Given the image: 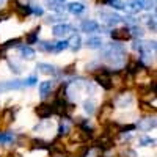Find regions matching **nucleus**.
Masks as SVG:
<instances>
[{"mask_svg": "<svg viewBox=\"0 0 157 157\" xmlns=\"http://www.w3.org/2000/svg\"><path fill=\"white\" fill-rule=\"evenodd\" d=\"M124 55H126V49L120 44H109L107 47H104L102 50V58L109 61L112 66H123L124 61Z\"/></svg>", "mask_w": 157, "mask_h": 157, "instance_id": "1", "label": "nucleus"}, {"mask_svg": "<svg viewBox=\"0 0 157 157\" xmlns=\"http://www.w3.org/2000/svg\"><path fill=\"white\" fill-rule=\"evenodd\" d=\"M94 80H96V83L99 85V86H102L104 90H112L113 88V85H112V77H110V71H109V68H105L104 71H99L96 75H94Z\"/></svg>", "mask_w": 157, "mask_h": 157, "instance_id": "2", "label": "nucleus"}, {"mask_svg": "<svg viewBox=\"0 0 157 157\" xmlns=\"http://www.w3.org/2000/svg\"><path fill=\"white\" fill-rule=\"evenodd\" d=\"M113 104H110V102H105L104 105L101 107V110H99V115H98V120H99V123L101 124H104L105 126L110 120H112V116H113Z\"/></svg>", "mask_w": 157, "mask_h": 157, "instance_id": "3", "label": "nucleus"}, {"mask_svg": "<svg viewBox=\"0 0 157 157\" xmlns=\"http://www.w3.org/2000/svg\"><path fill=\"white\" fill-rule=\"evenodd\" d=\"M71 140L72 141H75V143H86L91 137H93V134H90V132H86L85 129H82L80 126H77L75 127V130H71Z\"/></svg>", "mask_w": 157, "mask_h": 157, "instance_id": "4", "label": "nucleus"}, {"mask_svg": "<svg viewBox=\"0 0 157 157\" xmlns=\"http://www.w3.org/2000/svg\"><path fill=\"white\" fill-rule=\"evenodd\" d=\"M146 66L143 64V61L140 60V58H130L129 61H127V64H126V74L127 75H135L138 71H141V69H145Z\"/></svg>", "mask_w": 157, "mask_h": 157, "instance_id": "5", "label": "nucleus"}, {"mask_svg": "<svg viewBox=\"0 0 157 157\" xmlns=\"http://www.w3.org/2000/svg\"><path fill=\"white\" fill-rule=\"evenodd\" d=\"M110 38L113 39V41H116V43H126L132 36H130L129 29H113L110 32Z\"/></svg>", "mask_w": 157, "mask_h": 157, "instance_id": "6", "label": "nucleus"}, {"mask_svg": "<svg viewBox=\"0 0 157 157\" xmlns=\"http://www.w3.org/2000/svg\"><path fill=\"white\" fill-rule=\"evenodd\" d=\"M35 113H36L38 118L46 120V118H49L50 115H54V110H52V104H46V102L38 104V105L35 107Z\"/></svg>", "mask_w": 157, "mask_h": 157, "instance_id": "7", "label": "nucleus"}, {"mask_svg": "<svg viewBox=\"0 0 157 157\" xmlns=\"http://www.w3.org/2000/svg\"><path fill=\"white\" fill-rule=\"evenodd\" d=\"M145 2L146 0H129V2L124 5L126 11H129L130 14H134V13H138L141 10H145Z\"/></svg>", "mask_w": 157, "mask_h": 157, "instance_id": "8", "label": "nucleus"}, {"mask_svg": "<svg viewBox=\"0 0 157 157\" xmlns=\"http://www.w3.org/2000/svg\"><path fill=\"white\" fill-rule=\"evenodd\" d=\"M99 16H101V19L105 21V24H107V25H116V24L123 22V17H121L120 14H115V13L102 11V13H99Z\"/></svg>", "mask_w": 157, "mask_h": 157, "instance_id": "9", "label": "nucleus"}, {"mask_svg": "<svg viewBox=\"0 0 157 157\" xmlns=\"http://www.w3.org/2000/svg\"><path fill=\"white\" fill-rule=\"evenodd\" d=\"M24 88L22 80H8V82H0V93L3 91H11V90H21Z\"/></svg>", "mask_w": 157, "mask_h": 157, "instance_id": "10", "label": "nucleus"}, {"mask_svg": "<svg viewBox=\"0 0 157 157\" xmlns=\"http://www.w3.org/2000/svg\"><path fill=\"white\" fill-rule=\"evenodd\" d=\"M132 102H134V96L132 94L130 93H123V94H120L115 99L113 105H116V107H129Z\"/></svg>", "mask_w": 157, "mask_h": 157, "instance_id": "11", "label": "nucleus"}, {"mask_svg": "<svg viewBox=\"0 0 157 157\" xmlns=\"http://www.w3.org/2000/svg\"><path fill=\"white\" fill-rule=\"evenodd\" d=\"M72 32H74V29L71 27V25H68V24H57V25H54V35L58 36V38H64V36H68Z\"/></svg>", "mask_w": 157, "mask_h": 157, "instance_id": "12", "label": "nucleus"}, {"mask_svg": "<svg viewBox=\"0 0 157 157\" xmlns=\"http://www.w3.org/2000/svg\"><path fill=\"white\" fill-rule=\"evenodd\" d=\"M13 121H14V112H13V109H5L0 113V126L2 127H8Z\"/></svg>", "mask_w": 157, "mask_h": 157, "instance_id": "13", "label": "nucleus"}, {"mask_svg": "<svg viewBox=\"0 0 157 157\" xmlns=\"http://www.w3.org/2000/svg\"><path fill=\"white\" fill-rule=\"evenodd\" d=\"M135 127H138L140 130H151V129H154L155 127V116H148V118H143V120H140L137 124H135Z\"/></svg>", "mask_w": 157, "mask_h": 157, "instance_id": "14", "label": "nucleus"}, {"mask_svg": "<svg viewBox=\"0 0 157 157\" xmlns=\"http://www.w3.org/2000/svg\"><path fill=\"white\" fill-rule=\"evenodd\" d=\"M71 127H72V123H71V118L68 116H63V120L60 123V127H58V135L60 137H64L71 132Z\"/></svg>", "mask_w": 157, "mask_h": 157, "instance_id": "15", "label": "nucleus"}, {"mask_svg": "<svg viewBox=\"0 0 157 157\" xmlns=\"http://www.w3.org/2000/svg\"><path fill=\"white\" fill-rule=\"evenodd\" d=\"M66 101H54V104H52V110H54V113L55 115H58V116H66Z\"/></svg>", "mask_w": 157, "mask_h": 157, "instance_id": "16", "label": "nucleus"}, {"mask_svg": "<svg viewBox=\"0 0 157 157\" xmlns=\"http://www.w3.org/2000/svg\"><path fill=\"white\" fill-rule=\"evenodd\" d=\"M44 3H46V6L49 8V10H52V11H55V13H61L66 10V6H64L60 0H44Z\"/></svg>", "mask_w": 157, "mask_h": 157, "instance_id": "17", "label": "nucleus"}, {"mask_svg": "<svg viewBox=\"0 0 157 157\" xmlns=\"http://www.w3.org/2000/svg\"><path fill=\"white\" fill-rule=\"evenodd\" d=\"M80 29L85 32V33H94L99 30V24L96 21H83L80 24Z\"/></svg>", "mask_w": 157, "mask_h": 157, "instance_id": "18", "label": "nucleus"}, {"mask_svg": "<svg viewBox=\"0 0 157 157\" xmlns=\"http://www.w3.org/2000/svg\"><path fill=\"white\" fill-rule=\"evenodd\" d=\"M29 148L33 149H49V143H46L44 140H39V138H30L29 140Z\"/></svg>", "mask_w": 157, "mask_h": 157, "instance_id": "19", "label": "nucleus"}, {"mask_svg": "<svg viewBox=\"0 0 157 157\" xmlns=\"http://www.w3.org/2000/svg\"><path fill=\"white\" fill-rule=\"evenodd\" d=\"M13 5H14V11L17 13L21 17H25V16L32 14V6H29V5H19L17 2H14Z\"/></svg>", "mask_w": 157, "mask_h": 157, "instance_id": "20", "label": "nucleus"}, {"mask_svg": "<svg viewBox=\"0 0 157 157\" xmlns=\"http://www.w3.org/2000/svg\"><path fill=\"white\" fill-rule=\"evenodd\" d=\"M36 69H39L43 74L49 75V74H57V68L54 64H47V63H38L36 64Z\"/></svg>", "mask_w": 157, "mask_h": 157, "instance_id": "21", "label": "nucleus"}, {"mask_svg": "<svg viewBox=\"0 0 157 157\" xmlns=\"http://www.w3.org/2000/svg\"><path fill=\"white\" fill-rule=\"evenodd\" d=\"M85 46H86L88 49H101V47L104 46V43H102V39H101L99 36H93V38H88V39H86Z\"/></svg>", "mask_w": 157, "mask_h": 157, "instance_id": "22", "label": "nucleus"}, {"mask_svg": "<svg viewBox=\"0 0 157 157\" xmlns=\"http://www.w3.org/2000/svg\"><path fill=\"white\" fill-rule=\"evenodd\" d=\"M52 86H54V82H50V80L43 82L41 85H39V96H41L43 99H44L46 96H49V94H50V90H52Z\"/></svg>", "mask_w": 157, "mask_h": 157, "instance_id": "23", "label": "nucleus"}, {"mask_svg": "<svg viewBox=\"0 0 157 157\" xmlns=\"http://www.w3.org/2000/svg\"><path fill=\"white\" fill-rule=\"evenodd\" d=\"M68 46H69L74 52H77L78 49L82 47V39H80V36H78V35H72V36L68 39Z\"/></svg>", "mask_w": 157, "mask_h": 157, "instance_id": "24", "label": "nucleus"}, {"mask_svg": "<svg viewBox=\"0 0 157 157\" xmlns=\"http://www.w3.org/2000/svg\"><path fill=\"white\" fill-rule=\"evenodd\" d=\"M66 8H68L69 13H72V14H80V13L85 11V5L83 3H78V2H72V3L66 5Z\"/></svg>", "mask_w": 157, "mask_h": 157, "instance_id": "25", "label": "nucleus"}, {"mask_svg": "<svg viewBox=\"0 0 157 157\" xmlns=\"http://www.w3.org/2000/svg\"><path fill=\"white\" fill-rule=\"evenodd\" d=\"M66 98H68V85L63 83V85H60V88L57 90L55 99H57V101H66Z\"/></svg>", "mask_w": 157, "mask_h": 157, "instance_id": "26", "label": "nucleus"}, {"mask_svg": "<svg viewBox=\"0 0 157 157\" xmlns=\"http://www.w3.org/2000/svg\"><path fill=\"white\" fill-rule=\"evenodd\" d=\"M21 54H22V58H25V60H33L35 58V50L30 46L21 47Z\"/></svg>", "mask_w": 157, "mask_h": 157, "instance_id": "27", "label": "nucleus"}, {"mask_svg": "<svg viewBox=\"0 0 157 157\" xmlns=\"http://www.w3.org/2000/svg\"><path fill=\"white\" fill-rule=\"evenodd\" d=\"M38 49L41 50V52H54V43L39 41V43H38Z\"/></svg>", "mask_w": 157, "mask_h": 157, "instance_id": "28", "label": "nucleus"}, {"mask_svg": "<svg viewBox=\"0 0 157 157\" xmlns=\"http://www.w3.org/2000/svg\"><path fill=\"white\" fill-rule=\"evenodd\" d=\"M83 110L88 113V115H93L96 112V104L94 101H85L83 102Z\"/></svg>", "mask_w": 157, "mask_h": 157, "instance_id": "29", "label": "nucleus"}, {"mask_svg": "<svg viewBox=\"0 0 157 157\" xmlns=\"http://www.w3.org/2000/svg\"><path fill=\"white\" fill-rule=\"evenodd\" d=\"M129 32H130V36H135V38H141L143 35H145L143 29H141V27H138V25H130Z\"/></svg>", "mask_w": 157, "mask_h": 157, "instance_id": "30", "label": "nucleus"}, {"mask_svg": "<svg viewBox=\"0 0 157 157\" xmlns=\"http://www.w3.org/2000/svg\"><path fill=\"white\" fill-rule=\"evenodd\" d=\"M155 50V41H146V43H141V50L140 52H154Z\"/></svg>", "mask_w": 157, "mask_h": 157, "instance_id": "31", "label": "nucleus"}, {"mask_svg": "<svg viewBox=\"0 0 157 157\" xmlns=\"http://www.w3.org/2000/svg\"><path fill=\"white\" fill-rule=\"evenodd\" d=\"M22 43V39L21 38H14V39H8L6 43H3L2 46L5 49H11V47H19V44Z\"/></svg>", "mask_w": 157, "mask_h": 157, "instance_id": "32", "label": "nucleus"}, {"mask_svg": "<svg viewBox=\"0 0 157 157\" xmlns=\"http://www.w3.org/2000/svg\"><path fill=\"white\" fill-rule=\"evenodd\" d=\"M38 32H39V27L35 29L33 32H30V33L27 35V44H35V43L38 41Z\"/></svg>", "mask_w": 157, "mask_h": 157, "instance_id": "33", "label": "nucleus"}, {"mask_svg": "<svg viewBox=\"0 0 157 157\" xmlns=\"http://www.w3.org/2000/svg\"><path fill=\"white\" fill-rule=\"evenodd\" d=\"M66 49H69V46H68V41H58V43H54V52H61V50H66Z\"/></svg>", "mask_w": 157, "mask_h": 157, "instance_id": "34", "label": "nucleus"}, {"mask_svg": "<svg viewBox=\"0 0 157 157\" xmlns=\"http://www.w3.org/2000/svg\"><path fill=\"white\" fill-rule=\"evenodd\" d=\"M61 19H64L60 13H57V14H54V16H49L47 19H46V22L47 24H55V22H58V21H61Z\"/></svg>", "mask_w": 157, "mask_h": 157, "instance_id": "35", "label": "nucleus"}, {"mask_svg": "<svg viewBox=\"0 0 157 157\" xmlns=\"http://www.w3.org/2000/svg\"><path fill=\"white\" fill-rule=\"evenodd\" d=\"M22 82H24V86H33L38 82V77L36 75H32L29 78H25V80H22Z\"/></svg>", "mask_w": 157, "mask_h": 157, "instance_id": "36", "label": "nucleus"}, {"mask_svg": "<svg viewBox=\"0 0 157 157\" xmlns=\"http://www.w3.org/2000/svg\"><path fill=\"white\" fill-rule=\"evenodd\" d=\"M154 143H155V140L151 138V137H143V138L140 140V145H141V146H149V145H154Z\"/></svg>", "mask_w": 157, "mask_h": 157, "instance_id": "37", "label": "nucleus"}, {"mask_svg": "<svg viewBox=\"0 0 157 157\" xmlns=\"http://www.w3.org/2000/svg\"><path fill=\"white\" fill-rule=\"evenodd\" d=\"M109 3H110L115 10H123V8H124V3L121 2V0H109Z\"/></svg>", "mask_w": 157, "mask_h": 157, "instance_id": "38", "label": "nucleus"}, {"mask_svg": "<svg viewBox=\"0 0 157 157\" xmlns=\"http://www.w3.org/2000/svg\"><path fill=\"white\" fill-rule=\"evenodd\" d=\"M8 66H10L11 72H14V74H19V72H21V68L17 66V64H14L13 61H8Z\"/></svg>", "mask_w": 157, "mask_h": 157, "instance_id": "39", "label": "nucleus"}, {"mask_svg": "<svg viewBox=\"0 0 157 157\" xmlns=\"http://www.w3.org/2000/svg\"><path fill=\"white\" fill-rule=\"evenodd\" d=\"M123 21H124L126 24H129V25H137V21H135L132 16H126V17H123Z\"/></svg>", "mask_w": 157, "mask_h": 157, "instance_id": "40", "label": "nucleus"}, {"mask_svg": "<svg viewBox=\"0 0 157 157\" xmlns=\"http://www.w3.org/2000/svg\"><path fill=\"white\" fill-rule=\"evenodd\" d=\"M32 13H35L36 16H43V14H44V11H43L41 6H35V8H32Z\"/></svg>", "mask_w": 157, "mask_h": 157, "instance_id": "41", "label": "nucleus"}, {"mask_svg": "<svg viewBox=\"0 0 157 157\" xmlns=\"http://www.w3.org/2000/svg\"><path fill=\"white\" fill-rule=\"evenodd\" d=\"M74 68H75V64H71V66H68V68H64L63 74H74Z\"/></svg>", "mask_w": 157, "mask_h": 157, "instance_id": "42", "label": "nucleus"}, {"mask_svg": "<svg viewBox=\"0 0 157 157\" xmlns=\"http://www.w3.org/2000/svg\"><path fill=\"white\" fill-rule=\"evenodd\" d=\"M132 49H134V50H141V41L135 39V41H134V44H132Z\"/></svg>", "mask_w": 157, "mask_h": 157, "instance_id": "43", "label": "nucleus"}, {"mask_svg": "<svg viewBox=\"0 0 157 157\" xmlns=\"http://www.w3.org/2000/svg\"><path fill=\"white\" fill-rule=\"evenodd\" d=\"M5 52H6V49L3 46H0V58H5Z\"/></svg>", "mask_w": 157, "mask_h": 157, "instance_id": "44", "label": "nucleus"}, {"mask_svg": "<svg viewBox=\"0 0 157 157\" xmlns=\"http://www.w3.org/2000/svg\"><path fill=\"white\" fill-rule=\"evenodd\" d=\"M6 16H8V13H0V21H5Z\"/></svg>", "mask_w": 157, "mask_h": 157, "instance_id": "45", "label": "nucleus"}, {"mask_svg": "<svg viewBox=\"0 0 157 157\" xmlns=\"http://www.w3.org/2000/svg\"><path fill=\"white\" fill-rule=\"evenodd\" d=\"M126 154H127V155H129V157H137V154H135V152H134V151H127V152H126Z\"/></svg>", "mask_w": 157, "mask_h": 157, "instance_id": "46", "label": "nucleus"}, {"mask_svg": "<svg viewBox=\"0 0 157 157\" xmlns=\"http://www.w3.org/2000/svg\"><path fill=\"white\" fill-rule=\"evenodd\" d=\"M96 2H98V3H102V5H104V3H109V0H96Z\"/></svg>", "mask_w": 157, "mask_h": 157, "instance_id": "47", "label": "nucleus"}, {"mask_svg": "<svg viewBox=\"0 0 157 157\" xmlns=\"http://www.w3.org/2000/svg\"><path fill=\"white\" fill-rule=\"evenodd\" d=\"M10 157H22L21 154H16V152H13V154H10Z\"/></svg>", "mask_w": 157, "mask_h": 157, "instance_id": "48", "label": "nucleus"}, {"mask_svg": "<svg viewBox=\"0 0 157 157\" xmlns=\"http://www.w3.org/2000/svg\"><path fill=\"white\" fill-rule=\"evenodd\" d=\"M5 2H6V0H0V6H2V5H5Z\"/></svg>", "mask_w": 157, "mask_h": 157, "instance_id": "49", "label": "nucleus"}, {"mask_svg": "<svg viewBox=\"0 0 157 157\" xmlns=\"http://www.w3.org/2000/svg\"><path fill=\"white\" fill-rule=\"evenodd\" d=\"M63 157H74V155H71V154H66V155H63Z\"/></svg>", "mask_w": 157, "mask_h": 157, "instance_id": "50", "label": "nucleus"}, {"mask_svg": "<svg viewBox=\"0 0 157 157\" xmlns=\"http://www.w3.org/2000/svg\"><path fill=\"white\" fill-rule=\"evenodd\" d=\"M60 2H64V0H60Z\"/></svg>", "mask_w": 157, "mask_h": 157, "instance_id": "51", "label": "nucleus"}]
</instances>
